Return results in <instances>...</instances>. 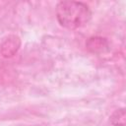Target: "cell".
<instances>
[{
  "instance_id": "6da1fadb",
  "label": "cell",
  "mask_w": 126,
  "mask_h": 126,
  "mask_svg": "<svg viewBox=\"0 0 126 126\" xmlns=\"http://www.w3.org/2000/svg\"><path fill=\"white\" fill-rule=\"evenodd\" d=\"M56 18L63 28L77 30L89 23L92 18V12L82 2L61 1L56 6Z\"/></svg>"
},
{
  "instance_id": "7a4b0ae2",
  "label": "cell",
  "mask_w": 126,
  "mask_h": 126,
  "mask_svg": "<svg viewBox=\"0 0 126 126\" xmlns=\"http://www.w3.org/2000/svg\"><path fill=\"white\" fill-rule=\"evenodd\" d=\"M87 46L92 51L97 52V51H102L103 47L104 46H107V45H106V41L103 38H100V37H93V38H91L88 41Z\"/></svg>"
},
{
  "instance_id": "3957f363",
  "label": "cell",
  "mask_w": 126,
  "mask_h": 126,
  "mask_svg": "<svg viewBox=\"0 0 126 126\" xmlns=\"http://www.w3.org/2000/svg\"><path fill=\"white\" fill-rule=\"evenodd\" d=\"M110 122L113 126H124L125 125V111L123 108L117 109L111 116Z\"/></svg>"
}]
</instances>
